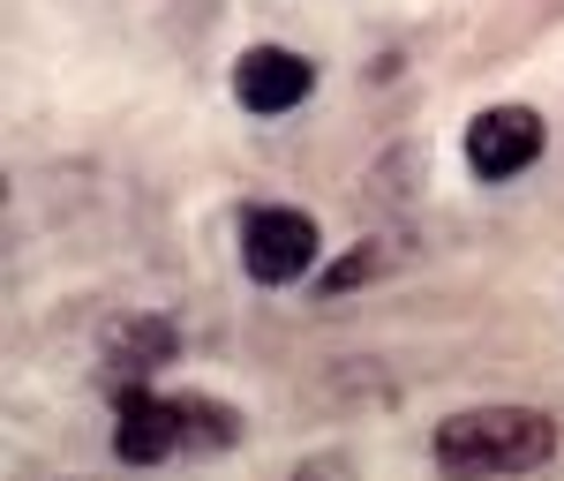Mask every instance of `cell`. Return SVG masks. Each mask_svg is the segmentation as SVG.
Wrapping results in <instances>:
<instances>
[{
	"label": "cell",
	"instance_id": "obj_1",
	"mask_svg": "<svg viewBox=\"0 0 564 481\" xmlns=\"http://www.w3.org/2000/svg\"><path fill=\"white\" fill-rule=\"evenodd\" d=\"M436 467L452 481H505V474H534L557 451V422L542 406H467L452 422H436Z\"/></svg>",
	"mask_w": 564,
	"mask_h": 481
},
{
	"label": "cell",
	"instance_id": "obj_2",
	"mask_svg": "<svg viewBox=\"0 0 564 481\" xmlns=\"http://www.w3.org/2000/svg\"><path fill=\"white\" fill-rule=\"evenodd\" d=\"M316 263V219L294 204H257L241 211V271L257 286H294Z\"/></svg>",
	"mask_w": 564,
	"mask_h": 481
},
{
	"label": "cell",
	"instance_id": "obj_3",
	"mask_svg": "<svg viewBox=\"0 0 564 481\" xmlns=\"http://www.w3.org/2000/svg\"><path fill=\"white\" fill-rule=\"evenodd\" d=\"M113 451H121L129 467H159V459L188 451V398H166V392L129 384L121 406H113Z\"/></svg>",
	"mask_w": 564,
	"mask_h": 481
},
{
	"label": "cell",
	"instance_id": "obj_4",
	"mask_svg": "<svg viewBox=\"0 0 564 481\" xmlns=\"http://www.w3.org/2000/svg\"><path fill=\"white\" fill-rule=\"evenodd\" d=\"M542 143H550V129H542L534 106H489L467 121V166L481 181H512L542 158Z\"/></svg>",
	"mask_w": 564,
	"mask_h": 481
},
{
	"label": "cell",
	"instance_id": "obj_5",
	"mask_svg": "<svg viewBox=\"0 0 564 481\" xmlns=\"http://www.w3.org/2000/svg\"><path fill=\"white\" fill-rule=\"evenodd\" d=\"M308 90H316V61L294 53V45H249L234 61V98L249 113H294Z\"/></svg>",
	"mask_w": 564,
	"mask_h": 481
},
{
	"label": "cell",
	"instance_id": "obj_6",
	"mask_svg": "<svg viewBox=\"0 0 564 481\" xmlns=\"http://www.w3.org/2000/svg\"><path fill=\"white\" fill-rule=\"evenodd\" d=\"M302 481H339V467H324V459H316V467H302Z\"/></svg>",
	"mask_w": 564,
	"mask_h": 481
}]
</instances>
